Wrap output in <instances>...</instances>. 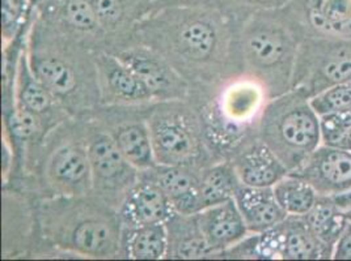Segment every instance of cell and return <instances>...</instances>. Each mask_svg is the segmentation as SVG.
<instances>
[{
  "instance_id": "1",
  "label": "cell",
  "mask_w": 351,
  "mask_h": 261,
  "mask_svg": "<svg viewBox=\"0 0 351 261\" xmlns=\"http://www.w3.org/2000/svg\"><path fill=\"white\" fill-rule=\"evenodd\" d=\"M260 139L276 153L289 173H295L322 144L320 116L309 98L291 89L265 107Z\"/></svg>"
},
{
  "instance_id": "2",
  "label": "cell",
  "mask_w": 351,
  "mask_h": 261,
  "mask_svg": "<svg viewBox=\"0 0 351 261\" xmlns=\"http://www.w3.org/2000/svg\"><path fill=\"white\" fill-rule=\"evenodd\" d=\"M351 79V40L307 34L293 68L291 89L312 98Z\"/></svg>"
},
{
  "instance_id": "3",
  "label": "cell",
  "mask_w": 351,
  "mask_h": 261,
  "mask_svg": "<svg viewBox=\"0 0 351 261\" xmlns=\"http://www.w3.org/2000/svg\"><path fill=\"white\" fill-rule=\"evenodd\" d=\"M258 249L265 258L287 260L333 259V249L325 246L313 234L304 216H287L277 226L263 232Z\"/></svg>"
},
{
  "instance_id": "4",
  "label": "cell",
  "mask_w": 351,
  "mask_h": 261,
  "mask_svg": "<svg viewBox=\"0 0 351 261\" xmlns=\"http://www.w3.org/2000/svg\"><path fill=\"white\" fill-rule=\"evenodd\" d=\"M306 179L320 196H336L351 189V152L336 146H319L295 173Z\"/></svg>"
},
{
  "instance_id": "5",
  "label": "cell",
  "mask_w": 351,
  "mask_h": 261,
  "mask_svg": "<svg viewBox=\"0 0 351 261\" xmlns=\"http://www.w3.org/2000/svg\"><path fill=\"white\" fill-rule=\"evenodd\" d=\"M307 34L351 40V0H293Z\"/></svg>"
},
{
  "instance_id": "6",
  "label": "cell",
  "mask_w": 351,
  "mask_h": 261,
  "mask_svg": "<svg viewBox=\"0 0 351 261\" xmlns=\"http://www.w3.org/2000/svg\"><path fill=\"white\" fill-rule=\"evenodd\" d=\"M67 241L79 252L101 256L113 253L117 247L118 235L116 225L108 215H97L96 212L73 215ZM63 235V236H66Z\"/></svg>"
},
{
  "instance_id": "7",
  "label": "cell",
  "mask_w": 351,
  "mask_h": 261,
  "mask_svg": "<svg viewBox=\"0 0 351 261\" xmlns=\"http://www.w3.org/2000/svg\"><path fill=\"white\" fill-rule=\"evenodd\" d=\"M234 199L248 232L263 234L289 216L277 202L273 187H250L241 183Z\"/></svg>"
},
{
  "instance_id": "8",
  "label": "cell",
  "mask_w": 351,
  "mask_h": 261,
  "mask_svg": "<svg viewBox=\"0 0 351 261\" xmlns=\"http://www.w3.org/2000/svg\"><path fill=\"white\" fill-rule=\"evenodd\" d=\"M195 219L199 230L215 249L234 245L248 232L234 199L206 208L197 213Z\"/></svg>"
},
{
  "instance_id": "9",
  "label": "cell",
  "mask_w": 351,
  "mask_h": 261,
  "mask_svg": "<svg viewBox=\"0 0 351 261\" xmlns=\"http://www.w3.org/2000/svg\"><path fill=\"white\" fill-rule=\"evenodd\" d=\"M149 133L155 156L165 165L185 162L195 153V141L191 130L176 116L155 119Z\"/></svg>"
},
{
  "instance_id": "10",
  "label": "cell",
  "mask_w": 351,
  "mask_h": 261,
  "mask_svg": "<svg viewBox=\"0 0 351 261\" xmlns=\"http://www.w3.org/2000/svg\"><path fill=\"white\" fill-rule=\"evenodd\" d=\"M236 174L245 186L273 187L290 173L276 153L260 139L239 157Z\"/></svg>"
},
{
  "instance_id": "11",
  "label": "cell",
  "mask_w": 351,
  "mask_h": 261,
  "mask_svg": "<svg viewBox=\"0 0 351 261\" xmlns=\"http://www.w3.org/2000/svg\"><path fill=\"white\" fill-rule=\"evenodd\" d=\"M175 208L171 199L155 183H142L129 193L122 217L132 226L164 223L172 217Z\"/></svg>"
},
{
  "instance_id": "12",
  "label": "cell",
  "mask_w": 351,
  "mask_h": 261,
  "mask_svg": "<svg viewBox=\"0 0 351 261\" xmlns=\"http://www.w3.org/2000/svg\"><path fill=\"white\" fill-rule=\"evenodd\" d=\"M125 249L129 258L136 260H158L168 249V232L164 223L132 226L126 234Z\"/></svg>"
},
{
  "instance_id": "13",
  "label": "cell",
  "mask_w": 351,
  "mask_h": 261,
  "mask_svg": "<svg viewBox=\"0 0 351 261\" xmlns=\"http://www.w3.org/2000/svg\"><path fill=\"white\" fill-rule=\"evenodd\" d=\"M308 226L325 246L335 249L337 241L346 226L348 218L332 197L319 196L313 208L304 216Z\"/></svg>"
},
{
  "instance_id": "14",
  "label": "cell",
  "mask_w": 351,
  "mask_h": 261,
  "mask_svg": "<svg viewBox=\"0 0 351 261\" xmlns=\"http://www.w3.org/2000/svg\"><path fill=\"white\" fill-rule=\"evenodd\" d=\"M87 154L92 175L104 183L122 178L126 170V163H129L121 153L117 141L105 135H100L92 140Z\"/></svg>"
},
{
  "instance_id": "15",
  "label": "cell",
  "mask_w": 351,
  "mask_h": 261,
  "mask_svg": "<svg viewBox=\"0 0 351 261\" xmlns=\"http://www.w3.org/2000/svg\"><path fill=\"white\" fill-rule=\"evenodd\" d=\"M273 191L279 205L289 216H306L320 196L306 179L291 173L278 180Z\"/></svg>"
},
{
  "instance_id": "16",
  "label": "cell",
  "mask_w": 351,
  "mask_h": 261,
  "mask_svg": "<svg viewBox=\"0 0 351 261\" xmlns=\"http://www.w3.org/2000/svg\"><path fill=\"white\" fill-rule=\"evenodd\" d=\"M51 174L57 183L67 189L82 187L92 175L87 153L73 146L60 149L51 162Z\"/></svg>"
},
{
  "instance_id": "17",
  "label": "cell",
  "mask_w": 351,
  "mask_h": 261,
  "mask_svg": "<svg viewBox=\"0 0 351 261\" xmlns=\"http://www.w3.org/2000/svg\"><path fill=\"white\" fill-rule=\"evenodd\" d=\"M117 146L125 160L136 169H151L154 166L155 150L151 133L141 126L132 124L119 130Z\"/></svg>"
},
{
  "instance_id": "18",
  "label": "cell",
  "mask_w": 351,
  "mask_h": 261,
  "mask_svg": "<svg viewBox=\"0 0 351 261\" xmlns=\"http://www.w3.org/2000/svg\"><path fill=\"white\" fill-rule=\"evenodd\" d=\"M240 184L241 182L237 174L232 173L227 166H219L210 170L198 187L201 210L234 199V192Z\"/></svg>"
},
{
  "instance_id": "19",
  "label": "cell",
  "mask_w": 351,
  "mask_h": 261,
  "mask_svg": "<svg viewBox=\"0 0 351 261\" xmlns=\"http://www.w3.org/2000/svg\"><path fill=\"white\" fill-rule=\"evenodd\" d=\"M309 102L319 116L351 111V79L324 90Z\"/></svg>"
},
{
  "instance_id": "20",
  "label": "cell",
  "mask_w": 351,
  "mask_h": 261,
  "mask_svg": "<svg viewBox=\"0 0 351 261\" xmlns=\"http://www.w3.org/2000/svg\"><path fill=\"white\" fill-rule=\"evenodd\" d=\"M155 184L168 195L171 202L197 191L199 187V183L195 182L193 175L175 165H167L165 167L158 169L155 174Z\"/></svg>"
},
{
  "instance_id": "21",
  "label": "cell",
  "mask_w": 351,
  "mask_h": 261,
  "mask_svg": "<svg viewBox=\"0 0 351 261\" xmlns=\"http://www.w3.org/2000/svg\"><path fill=\"white\" fill-rule=\"evenodd\" d=\"M322 144L351 152V111L320 116Z\"/></svg>"
},
{
  "instance_id": "22",
  "label": "cell",
  "mask_w": 351,
  "mask_h": 261,
  "mask_svg": "<svg viewBox=\"0 0 351 261\" xmlns=\"http://www.w3.org/2000/svg\"><path fill=\"white\" fill-rule=\"evenodd\" d=\"M181 40L188 47L191 55L202 58L211 53L215 44V34L205 23L195 21L186 25L181 31Z\"/></svg>"
},
{
  "instance_id": "23",
  "label": "cell",
  "mask_w": 351,
  "mask_h": 261,
  "mask_svg": "<svg viewBox=\"0 0 351 261\" xmlns=\"http://www.w3.org/2000/svg\"><path fill=\"white\" fill-rule=\"evenodd\" d=\"M37 72L45 85L51 87L58 93H66L75 85L73 72L59 60H41L37 66Z\"/></svg>"
},
{
  "instance_id": "24",
  "label": "cell",
  "mask_w": 351,
  "mask_h": 261,
  "mask_svg": "<svg viewBox=\"0 0 351 261\" xmlns=\"http://www.w3.org/2000/svg\"><path fill=\"white\" fill-rule=\"evenodd\" d=\"M109 83L117 93L128 98L143 97L149 90L126 66H114L109 72Z\"/></svg>"
},
{
  "instance_id": "25",
  "label": "cell",
  "mask_w": 351,
  "mask_h": 261,
  "mask_svg": "<svg viewBox=\"0 0 351 261\" xmlns=\"http://www.w3.org/2000/svg\"><path fill=\"white\" fill-rule=\"evenodd\" d=\"M126 67L132 71L149 90H158L167 84V76L160 66L154 60L130 58Z\"/></svg>"
},
{
  "instance_id": "26",
  "label": "cell",
  "mask_w": 351,
  "mask_h": 261,
  "mask_svg": "<svg viewBox=\"0 0 351 261\" xmlns=\"http://www.w3.org/2000/svg\"><path fill=\"white\" fill-rule=\"evenodd\" d=\"M67 16L79 29H92L97 21V15L89 0H69Z\"/></svg>"
},
{
  "instance_id": "27",
  "label": "cell",
  "mask_w": 351,
  "mask_h": 261,
  "mask_svg": "<svg viewBox=\"0 0 351 261\" xmlns=\"http://www.w3.org/2000/svg\"><path fill=\"white\" fill-rule=\"evenodd\" d=\"M23 101L32 111H43L49 103V98L44 87H40L34 81H30L24 87Z\"/></svg>"
},
{
  "instance_id": "28",
  "label": "cell",
  "mask_w": 351,
  "mask_h": 261,
  "mask_svg": "<svg viewBox=\"0 0 351 261\" xmlns=\"http://www.w3.org/2000/svg\"><path fill=\"white\" fill-rule=\"evenodd\" d=\"M97 18L105 23H114L121 16V4L118 0H89Z\"/></svg>"
},
{
  "instance_id": "29",
  "label": "cell",
  "mask_w": 351,
  "mask_h": 261,
  "mask_svg": "<svg viewBox=\"0 0 351 261\" xmlns=\"http://www.w3.org/2000/svg\"><path fill=\"white\" fill-rule=\"evenodd\" d=\"M335 260H351V219H348L333 249Z\"/></svg>"
},
{
  "instance_id": "30",
  "label": "cell",
  "mask_w": 351,
  "mask_h": 261,
  "mask_svg": "<svg viewBox=\"0 0 351 261\" xmlns=\"http://www.w3.org/2000/svg\"><path fill=\"white\" fill-rule=\"evenodd\" d=\"M24 0H1V15L3 24L10 27L16 24L24 12Z\"/></svg>"
},
{
  "instance_id": "31",
  "label": "cell",
  "mask_w": 351,
  "mask_h": 261,
  "mask_svg": "<svg viewBox=\"0 0 351 261\" xmlns=\"http://www.w3.org/2000/svg\"><path fill=\"white\" fill-rule=\"evenodd\" d=\"M14 124V130L16 135L21 136V137H27L36 128V122L34 118L29 114L28 111H20L14 116L12 120Z\"/></svg>"
},
{
  "instance_id": "32",
  "label": "cell",
  "mask_w": 351,
  "mask_h": 261,
  "mask_svg": "<svg viewBox=\"0 0 351 261\" xmlns=\"http://www.w3.org/2000/svg\"><path fill=\"white\" fill-rule=\"evenodd\" d=\"M332 197V200L335 202L337 206L342 210V212H349L351 209V189L343 192V193H339L336 196H329Z\"/></svg>"
},
{
  "instance_id": "33",
  "label": "cell",
  "mask_w": 351,
  "mask_h": 261,
  "mask_svg": "<svg viewBox=\"0 0 351 261\" xmlns=\"http://www.w3.org/2000/svg\"><path fill=\"white\" fill-rule=\"evenodd\" d=\"M345 215H346V218H348V219H351V209L349 212H346Z\"/></svg>"
}]
</instances>
